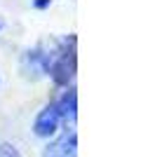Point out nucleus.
<instances>
[{"label":"nucleus","mask_w":155,"mask_h":157,"mask_svg":"<svg viewBox=\"0 0 155 157\" xmlns=\"http://www.w3.org/2000/svg\"><path fill=\"white\" fill-rule=\"evenodd\" d=\"M59 124H61V115H59L57 105L50 103L38 113V117L33 122V131H35V136H40V138H50L59 131Z\"/></svg>","instance_id":"f257e3e1"},{"label":"nucleus","mask_w":155,"mask_h":157,"mask_svg":"<svg viewBox=\"0 0 155 157\" xmlns=\"http://www.w3.org/2000/svg\"><path fill=\"white\" fill-rule=\"evenodd\" d=\"M45 157H78V134L64 131L45 148Z\"/></svg>","instance_id":"f03ea898"},{"label":"nucleus","mask_w":155,"mask_h":157,"mask_svg":"<svg viewBox=\"0 0 155 157\" xmlns=\"http://www.w3.org/2000/svg\"><path fill=\"white\" fill-rule=\"evenodd\" d=\"M54 105H57L61 120H75V92H73V89H71V92H66Z\"/></svg>","instance_id":"7ed1b4c3"},{"label":"nucleus","mask_w":155,"mask_h":157,"mask_svg":"<svg viewBox=\"0 0 155 157\" xmlns=\"http://www.w3.org/2000/svg\"><path fill=\"white\" fill-rule=\"evenodd\" d=\"M0 157H21V155H19V150H17L14 145L2 143V145H0Z\"/></svg>","instance_id":"20e7f679"}]
</instances>
